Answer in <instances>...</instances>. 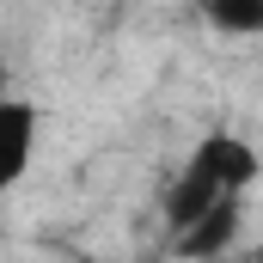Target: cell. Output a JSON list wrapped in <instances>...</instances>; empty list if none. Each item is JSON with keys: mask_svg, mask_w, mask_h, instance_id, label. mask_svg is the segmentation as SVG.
<instances>
[{"mask_svg": "<svg viewBox=\"0 0 263 263\" xmlns=\"http://www.w3.org/2000/svg\"><path fill=\"white\" fill-rule=\"evenodd\" d=\"M67 263H104V257H92V251H80V257H67Z\"/></svg>", "mask_w": 263, "mask_h": 263, "instance_id": "5b68a950", "label": "cell"}, {"mask_svg": "<svg viewBox=\"0 0 263 263\" xmlns=\"http://www.w3.org/2000/svg\"><path fill=\"white\" fill-rule=\"evenodd\" d=\"M190 172H202V178H208L220 196H239V190H251V184H257L263 159H257V147H251L245 135L214 129V135H202V141H196V153H190Z\"/></svg>", "mask_w": 263, "mask_h": 263, "instance_id": "6da1fadb", "label": "cell"}, {"mask_svg": "<svg viewBox=\"0 0 263 263\" xmlns=\"http://www.w3.org/2000/svg\"><path fill=\"white\" fill-rule=\"evenodd\" d=\"M202 18L227 37H263V0H202Z\"/></svg>", "mask_w": 263, "mask_h": 263, "instance_id": "277c9868", "label": "cell"}, {"mask_svg": "<svg viewBox=\"0 0 263 263\" xmlns=\"http://www.w3.org/2000/svg\"><path fill=\"white\" fill-rule=\"evenodd\" d=\"M239 220H245V202H239V196H227L214 214H202L190 233H178V245H172V251H178L184 263H214V257H227V251H233V239H239Z\"/></svg>", "mask_w": 263, "mask_h": 263, "instance_id": "3957f363", "label": "cell"}, {"mask_svg": "<svg viewBox=\"0 0 263 263\" xmlns=\"http://www.w3.org/2000/svg\"><path fill=\"white\" fill-rule=\"evenodd\" d=\"M37 129H43V110L31 98H0V196L31 172L37 159Z\"/></svg>", "mask_w": 263, "mask_h": 263, "instance_id": "7a4b0ae2", "label": "cell"}]
</instances>
